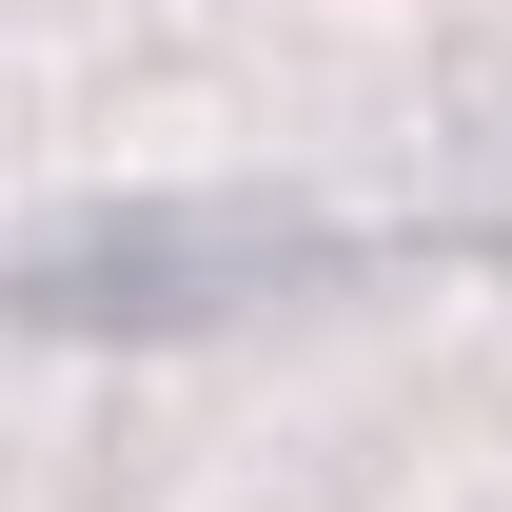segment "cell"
I'll list each match as a JSON object with an SVG mask.
<instances>
[{
  "instance_id": "6da1fadb",
  "label": "cell",
  "mask_w": 512,
  "mask_h": 512,
  "mask_svg": "<svg viewBox=\"0 0 512 512\" xmlns=\"http://www.w3.org/2000/svg\"><path fill=\"white\" fill-rule=\"evenodd\" d=\"M296 276H355L335 217H276V197H119L79 237L20 256V316L40 335H197V316H256Z\"/></svg>"
}]
</instances>
